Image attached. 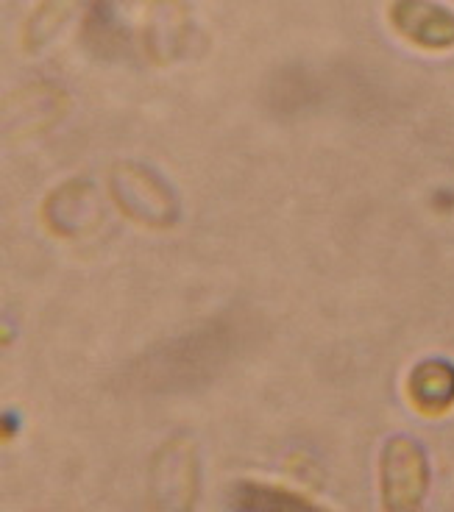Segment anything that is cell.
<instances>
[{
  "instance_id": "1",
  "label": "cell",
  "mask_w": 454,
  "mask_h": 512,
  "mask_svg": "<svg viewBox=\"0 0 454 512\" xmlns=\"http://www.w3.org/2000/svg\"><path fill=\"white\" fill-rule=\"evenodd\" d=\"M109 195L117 209L140 226L165 229L179 218L176 192L137 162H120L109 170Z\"/></svg>"
},
{
  "instance_id": "9",
  "label": "cell",
  "mask_w": 454,
  "mask_h": 512,
  "mask_svg": "<svg viewBox=\"0 0 454 512\" xmlns=\"http://www.w3.org/2000/svg\"><path fill=\"white\" fill-rule=\"evenodd\" d=\"M76 3L78 0H42L34 9V14L28 17L26 31H23L26 48H39L70 17V12L76 9Z\"/></svg>"
},
{
  "instance_id": "5",
  "label": "cell",
  "mask_w": 454,
  "mask_h": 512,
  "mask_svg": "<svg viewBox=\"0 0 454 512\" xmlns=\"http://www.w3.org/2000/svg\"><path fill=\"white\" fill-rule=\"evenodd\" d=\"M407 396L424 415H443L454 407V365L449 359H424L410 371Z\"/></svg>"
},
{
  "instance_id": "6",
  "label": "cell",
  "mask_w": 454,
  "mask_h": 512,
  "mask_svg": "<svg viewBox=\"0 0 454 512\" xmlns=\"http://www.w3.org/2000/svg\"><path fill=\"white\" fill-rule=\"evenodd\" d=\"M95 215H98L95 198L87 181H67L65 187L53 190L42 206V218L48 223V229L62 237L78 234L87 223L95 220Z\"/></svg>"
},
{
  "instance_id": "2",
  "label": "cell",
  "mask_w": 454,
  "mask_h": 512,
  "mask_svg": "<svg viewBox=\"0 0 454 512\" xmlns=\"http://www.w3.org/2000/svg\"><path fill=\"white\" fill-rule=\"evenodd\" d=\"M382 507L390 512H410L429 490V462L424 448L410 437H390L379 457Z\"/></svg>"
},
{
  "instance_id": "3",
  "label": "cell",
  "mask_w": 454,
  "mask_h": 512,
  "mask_svg": "<svg viewBox=\"0 0 454 512\" xmlns=\"http://www.w3.org/2000/svg\"><path fill=\"white\" fill-rule=\"evenodd\" d=\"M198 487V462L190 440H168L151 462V493L159 510H190Z\"/></svg>"
},
{
  "instance_id": "8",
  "label": "cell",
  "mask_w": 454,
  "mask_h": 512,
  "mask_svg": "<svg viewBox=\"0 0 454 512\" xmlns=\"http://www.w3.org/2000/svg\"><path fill=\"white\" fill-rule=\"evenodd\" d=\"M184 23V9L176 3V0H159L154 6V14H151V23H148V34L154 37L151 48L154 51H165V59H173V51L182 39Z\"/></svg>"
},
{
  "instance_id": "4",
  "label": "cell",
  "mask_w": 454,
  "mask_h": 512,
  "mask_svg": "<svg viewBox=\"0 0 454 512\" xmlns=\"http://www.w3.org/2000/svg\"><path fill=\"white\" fill-rule=\"evenodd\" d=\"M390 26L399 37L424 51L454 48V12L432 0H393L388 9Z\"/></svg>"
},
{
  "instance_id": "7",
  "label": "cell",
  "mask_w": 454,
  "mask_h": 512,
  "mask_svg": "<svg viewBox=\"0 0 454 512\" xmlns=\"http://www.w3.org/2000/svg\"><path fill=\"white\" fill-rule=\"evenodd\" d=\"M232 504L237 510H282V507H310L304 496H296L293 490L271 485H237L232 493Z\"/></svg>"
}]
</instances>
